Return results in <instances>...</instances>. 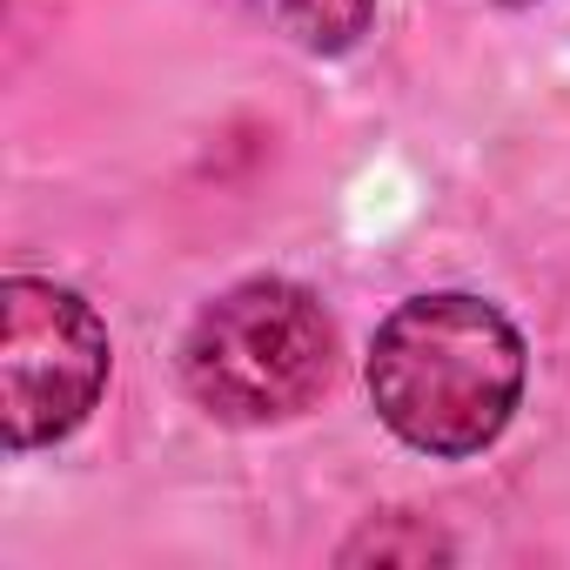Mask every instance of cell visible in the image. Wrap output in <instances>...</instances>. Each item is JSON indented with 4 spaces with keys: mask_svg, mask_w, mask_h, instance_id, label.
I'll list each match as a JSON object with an SVG mask.
<instances>
[{
    "mask_svg": "<svg viewBox=\"0 0 570 570\" xmlns=\"http://www.w3.org/2000/svg\"><path fill=\"white\" fill-rule=\"evenodd\" d=\"M430 563V557H450V537L430 530V517H376L363 537L343 543V563Z\"/></svg>",
    "mask_w": 570,
    "mask_h": 570,
    "instance_id": "5b68a950",
    "label": "cell"
},
{
    "mask_svg": "<svg viewBox=\"0 0 570 570\" xmlns=\"http://www.w3.org/2000/svg\"><path fill=\"white\" fill-rule=\"evenodd\" d=\"M523 370V336L497 303L470 289H430L376 323L363 383L396 443L456 463L510 430Z\"/></svg>",
    "mask_w": 570,
    "mask_h": 570,
    "instance_id": "6da1fadb",
    "label": "cell"
},
{
    "mask_svg": "<svg viewBox=\"0 0 570 570\" xmlns=\"http://www.w3.org/2000/svg\"><path fill=\"white\" fill-rule=\"evenodd\" d=\"M242 8L303 55H350L376 28V0H242Z\"/></svg>",
    "mask_w": 570,
    "mask_h": 570,
    "instance_id": "277c9868",
    "label": "cell"
},
{
    "mask_svg": "<svg viewBox=\"0 0 570 570\" xmlns=\"http://www.w3.org/2000/svg\"><path fill=\"white\" fill-rule=\"evenodd\" d=\"M336 383V323L316 289L248 275L195 309L181 336V390L235 430L309 416Z\"/></svg>",
    "mask_w": 570,
    "mask_h": 570,
    "instance_id": "7a4b0ae2",
    "label": "cell"
},
{
    "mask_svg": "<svg viewBox=\"0 0 570 570\" xmlns=\"http://www.w3.org/2000/svg\"><path fill=\"white\" fill-rule=\"evenodd\" d=\"M497 8H537V0H497Z\"/></svg>",
    "mask_w": 570,
    "mask_h": 570,
    "instance_id": "8992f818",
    "label": "cell"
},
{
    "mask_svg": "<svg viewBox=\"0 0 570 570\" xmlns=\"http://www.w3.org/2000/svg\"><path fill=\"white\" fill-rule=\"evenodd\" d=\"M115 370L108 323L95 303L48 275L0 282V436L14 456L68 443Z\"/></svg>",
    "mask_w": 570,
    "mask_h": 570,
    "instance_id": "3957f363",
    "label": "cell"
}]
</instances>
